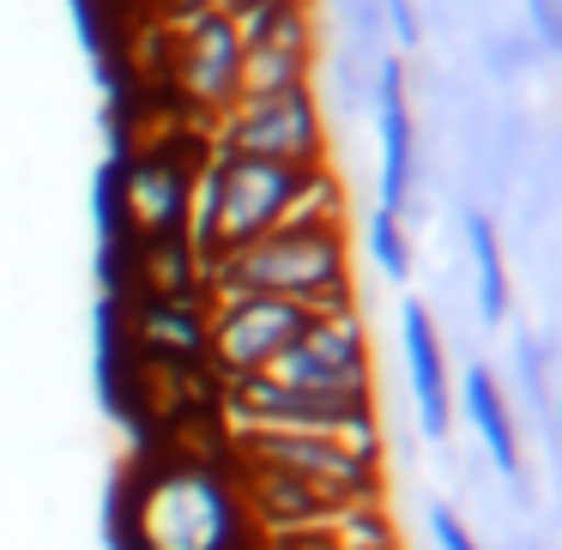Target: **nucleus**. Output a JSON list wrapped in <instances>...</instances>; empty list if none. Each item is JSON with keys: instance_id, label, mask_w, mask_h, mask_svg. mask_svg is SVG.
<instances>
[{"instance_id": "1", "label": "nucleus", "mask_w": 562, "mask_h": 550, "mask_svg": "<svg viewBox=\"0 0 562 550\" xmlns=\"http://www.w3.org/2000/svg\"><path fill=\"white\" fill-rule=\"evenodd\" d=\"M115 550H267L231 460L164 453L115 496Z\"/></svg>"}, {"instance_id": "2", "label": "nucleus", "mask_w": 562, "mask_h": 550, "mask_svg": "<svg viewBox=\"0 0 562 550\" xmlns=\"http://www.w3.org/2000/svg\"><path fill=\"white\" fill-rule=\"evenodd\" d=\"M291 218H345L333 164L296 170V164L231 158V151L206 146V164L194 176V200H188V248L200 255V267H212L231 248L255 243V236L279 231Z\"/></svg>"}, {"instance_id": "3", "label": "nucleus", "mask_w": 562, "mask_h": 550, "mask_svg": "<svg viewBox=\"0 0 562 550\" xmlns=\"http://www.w3.org/2000/svg\"><path fill=\"white\" fill-rule=\"evenodd\" d=\"M212 296H279V303L315 308H357L351 303V243L345 218H291L255 243L231 248L206 267Z\"/></svg>"}, {"instance_id": "4", "label": "nucleus", "mask_w": 562, "mask_h": 550, "mask_svg": "<svg viewBox=\"0 0 562 550\" xmlns=\"http://www.w3.org/2000/svg\"><path fill=\"white\" fill-rule=\"evenodd\" d=\"M224 460L236 472H284L327 490L339 502H381L387 496V448H363L345 436H308V429H224Z\"/></svg>"}, {"instance_id": "5", "label": "nucleus", "mask_w": 562, "mask_h": 550, "mask_svg": "<svg viewBox=\"0 0 562 550\" xmlns=\"http://www.w3.org/2000/svg\"><path fill=\"white\" fill-rule=\"evenodd\" d=\"M206 146L231 151V158L315 170V164H327V115H321V103H315V86L272 91V98H236L231 110L206 127Z\"/></svg>"}, {"instance_id": "6", "label": "nucleus", "mask_w": 562, "mask_h": 550, "mask_svg": "<svg viewBox=\"0 0 562 550\" xmlns=\"http://www.w3.org/2000/svg\"><path fill=\"white\" fill-rule=\"evenodd\" d=\"M164 49V86L170 98L194 115L200 127H212L243 91V37H236L231 13H200L182 25H158Z\"/></svg>"}, {"instance_id": "7", "label": "nucleus", "mask_w": 562, "mask_h": 550, "mask_svg": "<svg viewBox=\"0 0 562 550\" xmlns=\"http://www.w3.org/2000/svg\"><path fill=\"white\" fill-rule=\"evenodd\" d=\"M315 308L279 303V296H212L206 303V363L212 381L260 375L308 333Z\"/></svg>"}, {"instance_id": "8", "label": "nucleus", "mask_w": 562, "mask_h": 550, "mask_svg": "<svg viewBox=\"0 0 562 550\" xmlns=\"http://www.w3.org/2000/svg\"><path fill=\"white\" fill-rule=\"evenodd\" d=\"M260 375L279 381V388H296V393H375L369 327L357 321V308L315 315L303 339H296L272 369H260Z\"/></svg>"}, {"instance_id": "9", "label": "nucleus", "mask_w": 562, "mask_h": 550, "mask_svg": "<svg viewBox=\"0 0 562 550\" xmlns=\"http://www.w3.org/2000/svg\"><path fill=\"white\" fill-rule=\"evenodd\" d=\"M243 37V91L236 98H272V91H296L315 74V7L308 0H284L255 19H236Z\"/></svg>"}, {"instance_id": "10", "label": "nucleus", "mask_w": 562, "mask_h": 550, "mask_svg": "<svg viewBox=\"0 0 562 550\" xmlns=\"http://www.w3.org/2000/svg\"><path fill=\"white\" fill-rule=\"evenodd\" d=\"M127 345L139 351V363L151 375L170 381H206L212 388V363H206V303L194 296H134V308L122 315Z\"/></svg>"}, {"instance_id": "11", "label": "nucleus", "mask_w": 562, "mask_h": 550, "mask_svg": "<svg viewBox=\"0 0 562 550\" xmlns=\"http://www.w3.org/2000/svg\"><path fill=\"white\" fill-rule=\"evenodd\" d=\"M400 357H405V375H412L417 424H424L429 441H441L453 417V388H448V351H441L436 321H429L424 303H400Z\"/></svg>"}, {"instance_id": "12", "label": "nucleus", "mask_w": 562, "mask_h": 550, "mask_svg": "<svg viewBox=\"0 0 562 550\" xmlns=\"http://www.w3.org/2000/svg\"><path fill=\"white\" fill-rule=\"evenodd\" d=\"M375 122H381V206L405 218L412 200V164H417V134H412V103H405V67L381 61V86H375Z\"/></svg>"}, {"instance_id": "13", "label": "nucleus", "mask_w": 562, "mask_h": 550, "mask_svg": "<svg viewBox=\"0 0 562 550\" xmlns=\"http://www.w3.org/2000/svg\"><path fill=\"white\" fill-rule=\"evenodd\" d=\"M460 405H465V417H472L484 453L496 460V472L508 478V484H520V429H514V417H508V400H502L496 375H490V369H465Z\"/></svg>"}, {"instance_id": "14", "label": "nucleus", "mask_w": 562, "mask_h": 550, "mask_svg": "<svg viewBox=\"0 0 562 550\" xmlns=\"http://www.w3.org/2000/svg\"><path fill=\"white\" fill-rule=\"evenodd\" d=\"M465 243H472V267H477V315L496 327L508 315V267H502V243L496 224L484 212H465Z\"/></svg>"}, {"instance_id": "15", "label": "nucleus", "mask_w": 562, "mask_h": 550, "mask_svg": "<svg viewBox=\"0 0 562 550\" xmlns=\"http://www.w3.org/2000/svg\"><path fill=\"white\" fill-rule=\"evenodd\" d=\"M369 255H375V267L387 272V279H405V272H412V248H405V224L393 218V212H375V218H369Z\"/></svg>"}, {"instance_id": "16", "label": "nucleus", "mask_w": 562, "mask_h": 550, "mask_svg": "<svg viewBox=\"0 0 562 550\" xmlns=\"http://www.w3.org/2000/svg\"><path fill=\"white\" fill-rule=\"evenodd\" d=\"M429 538H436V550H477V538H472V526L460 520L453 508H429Z\"/></svg>"}, {"instance_id": "17", "label": "nucleus", "mask_w": 562, "mask_h": 550, "mask_svg": "<svg viewBox=\"0 0 562 550\" xmlns=\"http://www.w3.org/2000/svg\"><path fill=\"white\" fill-rule=\"evenodd\" d=\"M158 25H182V19H200V13H224V0H151Z\"/></svg>"}, {"instance_id": "18", "label": "nucleus", "mask_w": 562, "mask_h": 550, "mask_svg": "<svg viewBox=\"0 0 562 550\" xmlns=\"http://www.w3.org/2000/svg\"><path fill=\"white\" fill-rule=\"evenodd\" d=\"M267 7H284V0H224L231 19H255V13H267Z\"/></svg>"}, {"instance_id": "19", "label": "nucleus", "mask_w": 562, "mask_h": 550, "mask_svg": "<svg viewBox=\"0 0 562 550\" xmlns=\"http://www.w3.org/2000/svg\"><path fill=\"white\" fill-rule=\"evenodd\" d=\"M538 19H550V25H557V0H538Z\"/></svg>"}]
</instances>
